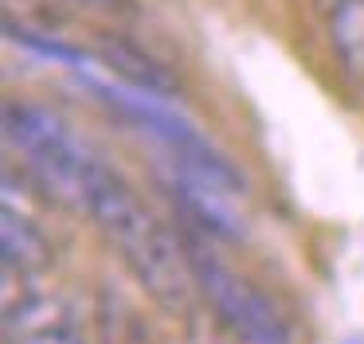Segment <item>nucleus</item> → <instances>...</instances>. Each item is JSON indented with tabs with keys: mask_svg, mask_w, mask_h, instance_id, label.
Here are the masks:
<instances>
[{
	"mask_svg": "<svg viewBox=\"0 0 364 344\" xmlns=\"http://www.w3.org/2000/svg\"><path fill=\"white\" fill-rule=\"evenodd\" d=\"M173 203L184 211V219L188 223H196L204 235H212V239H239V223L231 219V211L220 203V192H212V188L196 184V180L184 176L181 184L173 180Z\"/></svg>",
	"mask_w": 364,
	"mask_h": 344,
	"instance_id": "nucleus-8",
	"label": "nucleus"
},
{
	"mask_svg": "<svg viewBox=\"0 0 364 344\" xmlns=\"http://www.w3.org/2000/svg\"><path fill=\"white\" fill-rule=\"evenodd\" d=\"M87 215L98 231L114 242L126 270L141 281V289L168 313H188L196 297V274H192L188 247L137 200L118 172L102 168L90 188Z\"/></svg>",
	"mask_w": 364,
	"mask_h": 344,
	"instance_id": "nucleus-1",
	"label": "nucleus"
},
{
	"mask_svg": "<svg viewBox=\"0 0 364 344\" xmlns=\"http://www.w3.org/2000/svg\"><path fill=\"white\" fill-rule=\"evenodd\" d=\"M196 274V289L208 309H215L247 344H294V333L286 317L270 305L267 294L251 286L243 274H235L228 262L212 254L200 239H184Z\"/></svg>",
	"mask_w": 364,
	"mask_h": 344,
	"instance_id": "nucleus-3",
	"label": "nucleus"
},
{
	"mask_svg": "<svg viewBox=\"0 0 364 344\" xmlns=\"http://www.w3.org/2000/svg\"><path fill=\"white\" fill-rule=\"evenodd\" d=\"M333 47L353 75L364 78V0H337L333 8Z\"/></svg>",
	"mask_w": 364,
	"mask_h": 344,
	"instance_id": "nucleus-9",
	"label": "nucleus"
},
{
	"mask_svg": "<svg viewBox=\"0 0 364 344\" xmlns=\"http://www.w3.org/2000/svg\"><path fill=\"white\" fill-rule=\"evenodd\" d=\"M98 59H102L106 70H114V75H118L122 82L129 86V90H137V94L168 98V94L176 90L173 75H168L161 63H153L149 55L141 51V47H134L129 39H122V36L98 39Z\"/></svg>",
	"mask_w": 364,
	"mask_h": 344,
	"instance_id": "nucleus-5",
	"label": "nucleus"
},
{
	"mask_svg": "<svg viewBox=\"0 0 364 344\" xmlns=\"http://www.w3.org/2000/svg\"><path fill=\"white\" fill-rule=\"evenodd\" d=\"M12 344H90L71 301L55 294H32L20 309L4 313Z\"/></svg>",
	"mask_w": 364,
	"mask_h": 344,
	"instance_id": "nucleus-4",
	"label": "nucleus"
},
{
	"mask_svg": "<svg viewBox=\"0 0 364 344\" xmlns=\"http://www.w3.org/2000/svg\"><path fill=\"white\" fill-rule=\"evenodd\" d=\"M75 4H106V0H75Z\"/></svg>",
	"mask_w": 364,
	"mask_h": 344,
	"instance_id": "nucleus-11",
	"label": "nucleus"
},
{
	"mask_svg": "<svg viewBox=\"0 0 364 344\" xmlns=\"http://www.w3.org/2000/svg\"><path fill=\"white\" fill-rule=\"evenodd\" d=\"M4 133L28 156L36 180H40V188L51 200L71 211L90 208V188H95L98 172L106 164L95 161L63 129V122L55 114H48L40 106H28V102H9L4 106Z\"/></svg>",
	"mask_w": 364,
	"mask_h": 344,
	"instance_id": "nucleus-2",
	"label": "nucleus"
},
{
	"mask_svg": "<svg viewBox=\"0 0 364 344\" xmlns=\"http://www.w3.org/2000/svg\"><path fill=\"white\" fill-rule=\"evenodd\" d=\"M0 258L24 274H43L55 258L48 235L28 215H20L12 203H4V211H0Z\"/></svg>",
	"mask_w": 364,
	"mask_h": 344,
	"instance_id": "nucleus-7",
	"label": "nucleus"
},
{
	"mask_svg": "<svg viewBox=\"0 0 364 344\" xmlns=\"http://www.w3.org/2000/svg\"><path fill=\"white\" fill-rule=\"evenodd\" d=\"M95 333L98 344H157L145 313L114 281H102L95 294Z\"/></svg>",
	"mask_w": 364,
	"mask_h": 344,
	"instance_id": "nucleus-6",
	"label": "nucleus"
},
{
	"mask_svg": "<svg viewBox=\"0 0 364 344\" xmlns=\"http://www.w3.org/2000/svg\"><path fill=\"white\" fill-rule=\"evenodd\" d=\"M181 344H247V340L215 309L192 305V309L184 313V340Z\"/></svg>",
	"mask_w": 364,
	"mask_h": 344,
	"instance_id": "nucleus-10",
	"label": "nucleus"
}]
</instances>
